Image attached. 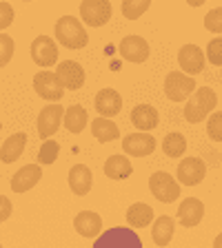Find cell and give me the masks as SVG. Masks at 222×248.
I'll return each instance as SVG.
<instances>
[{
  "instance_id": "3957f363",
  "label": "cell",
  "mask_w": 222,
  "mask_h": 248,
  "mask_svg": "<svg viewBox=\"0 0 222 248\" xmlns=\"http://www.w3.org/2000/svg\"><path fill=\"white\" fill-rule=\"evenodd\" d=\"M196 91V80L191 76H185L180 71H171L165 78V95L171 102H182V100L191 98Z\"/></svg>"
},
{
  "instance_id": "4316f807",
  "label": "cell",
  "mask_w": 222,
  "mask_h": 248,
  "mask_svg": "<svg viewBox=\"0 0 222 248\" xmlns=\"http://www.w3.org/2000/svg\"><path fill=\"white\" fill-rule=\"evenodd\" d=\"M162 151L169 157H182L187 151V140L182 133H169L162 140Z\"/></svg>"
},
{
  "instance_id": "6da1fadb",
  "label": "cell",
  "mask_w": 222,
  "mask_h": 248,
  "mask_svg": "<svg viewBox=\"0 0 222 248\" xmlns=\"http://www.w3.org/2000/svg\"><path fill=\"white\" fill-rule=\"evenodd\" d=\"M216 104H218V95L213 89H209V87L196 89V91L191 93L189 102H187V107H185L187 122H191V124L202 122L205 118H209V115L213 113Z\"/></svg>"
},
{
  "instance_id": "e575fe53",
  "label": "cell",
  "mask_w": 222,
  "mask_h": 248,
  "mask_svg": "<svg viewBox=\"0 0 222 248\" xmlns=\"http://www.w3.org/2000/svg\"><path fill=\"white\" fill-rule=\"evenodd\" d=\"M9 215H11V202H9V197L0 195V222H7V219H9Z\"/></svg>"
},
{
  "instance_id": "f546056e",
  "label": "cell",
  "mask_w": 222,
  "mask_h": 248,
  "mask_svg": "<svg viewBox=\"0 0 222 248\" xmlns=\"http://www.w3.org/2000/svg\"><path fill=\"white\" fill-rule=\"evenodd\" d=\"M207 133L213 142H222V111L209 115L207 120Z\"/></svg>"
},
{
  "instance_id": "9a60e30c",
  "label": "cell",
  "mask_w": 222,
  "mask_h": 248,
  "mask_svg": "<svg viewBox=\"0 0 222 248\" xmlns=\"http://www.w3.org/2000/svg\"><path fill=\"white\" fill-rule=\"evenodd\" d=\"M96 111L100 113V118L111 120L114 115H118L122 111V98L120 93L114 89H102L96 95Z\"/></svg>"
},
{
  "instance_id": "484cf974",
  "label": "cell",
  "mask_w": 222,
  "mask_h": 248,
  "mask_svg": "<svg viewBox=\"0 0 222 248\" xmlns=\"http://www.w3.org/2000/svg\"><path fill=\"white\" fill-rule=\"evenodd\" d=\"M173 231H176L173 219H171L169 215H162V217H158V219L154 222L151 237H154V242L158 244V246H167V244L171 242V237H173Z\"/></svg>"
},
{
  "instance_id": "d6a6232c",
  "label": "cell",
  "mask_w": 222,
  "mask_h": 248,
  "mask_svg": "<svg viewBox=\"0 0 222 248\" xmlns=\"http://www.w3.org/2000/svg\"><path fill=\"white\" fill-rule=\"evenodd\" d=\"M205 29L213 31V33H222V7H216L205 16Z\"/></svg>"
},
{
  "instance_id": "d4e9b609",
  "label": "cell",
  "mask_w": 222,
  "mask_h": 248,
  "mask_svg": "<svg viewBox=\"0 0 222 248\" xmlns=\"http://www.w3.org/2000/svg\"><path fill=\"white\" fill-rule=\"evenodd\" d=\"M87 122H89V115L80 104H71V107L65 108V120H62V124L67 126L69 133H80V131L87 126Z\"/></svg>"
},
{
  "instance_id": "5b68a950",
  "label": "cell",
  "mask_w": 222,
  "mask_h": 248,
  "mask_svg": "<svg viewBox=\"0 0 222 248\" xmlns=\"http://www.w3.org/2000/svg\"><path fill=\"white\" fill-rule=\"evenodd\" d=\"M34 91L40 95L42 100H49V102H60L62 95H65V87L60 84L56 71H40L34 76Z\"/></svg>"
},
{
  "instance_id": "83f0119b",
  "label": "cell",
  "mask_w": 222,
  "mask_h": 248,
  "mask_svg": "<svg viewBox=\"0 0 222 248\" xmlns=\"http://www.w3.org/2000/svg\"><path fill=\"white\" fill-rule=\"evenodd\" d=\"M151 7L149 0H124L122 2V16L127 20H138L140 16L145 14Z\"/></svg>"
},
{
  "instance_id": "30bf717a",
  "label": "cell",
  "mask_w": 222,
  "mask_h": 248,
  "mask_svg": "<svg viewBox=\"0 0 222 248\" xmlns=\"http://www.w3.org/2000/svg\"><path fill=\"white\" fill-rule=\"evenodd\" d=\"M155 138L149 133H129L127 138H122V151L131 157H145L155 151Z\"/></svg>"
},
{
  "instance_id": "7c38bea8",
  "label": "cell",
  "mask_w": 222,
  "mask_h": 248,
  "mask_svg": "<svg viewBox=\"0 0 222 248\" xmlns=\"http://www.w3.org/2000/svg\"><path fill=\"white\" fill-rule=\"evenodd\" d=\"M118 51L124 60L140 64V62H147V58H149V45H147L145 38H140V36H127V38H122Z\"/></svg>"
},
{
  "instance_id": "f1b7e54d",
  "label": "cell",
  "mask_w": 222,
  "mask_h": 248,
  "mask_svg": "<svg viewBox=\"0 0 222 248\" xmlns=\"http://www.w3.org/2000/svg\"><path fill=\"white\" fill-rule=\"evenodd\" d=\"M58 151H60V144L56 140H45V144L38 151V162L40 164H53L58 160Z\"/></svg>"
},
{
  "instance_id": "9c48e42d",
  "label": "cell",
  "mask_w": 222,
  "mask_h": 248,
  "mask_svg": "<svg viewBox=\"0 0 222 248\" xmlns=\"http://www.w3.org/2000/svg\"><path fill=\"white\" fill-rule=\"evenodd\" d=\"M207 175V164L200 157H185L178 164V182L182 186H198Z\"/></svg>"
},
{
  "instance_id": "8992f818",
  "label": "cell",
  "mask_w": 222,
  "mask_h": 248,
  "mask_svg": "<svg viewBox=\"0 0 222 248\" xmlns=\"http://www.w3.org/2000/svg\"><path fill=\"white\" fill-rule=\"evenodd\" d=\"M114 16L111 2L107 0H85L80 5V18L89 27H104Z\"/></svg>"
},
{
  "instance_id": "ffe728a7",
  "label": "cell",
  "mask_w": 222,
  "mask_h": 248,
  "mask_svg": "<svg viewBox=\"0 0 222 248\" xmlns=\"http://www.w3.org/2000/svg\"><path fill=\"white\" fill-rule=\"evenodd\" d=\"M91 182H93V175L87 164L71 166V170H69V188H71L78 197H85L91 191Z\"/></svg>"
},
{
  "instance_id": "e0dca14e",
  "label": "cell",
  "mask_w": 222,
  "mask_h": 248,
  "mask_svg": "<svg viewBox=\"0 0 222 248\" xmlns=\"http://www.w3.org/2000/svg\"><path fill=\"white\" fill-rule=\"evenodd\" d=\"M202 217H205V204L198 197H187V200H182L180 206H178V219L187 228L198 226L202 222Z\"/></svg>"
},
{
  "instance_id": "d6986e66",
  "label": "cell",
  "mask_w": 222,
  "mask_h": 248,
  "mask_svg": "<svg viewBox=\"0 0 222 248\" xmlns=\"http://www.w3.org/2000/svg\"><path fill=\"white\" fill-rule=\"evenodd\" d=\"M131 122L140 133H147V131L155 129L158 122H160V115L151 104H138V107L131 111Z\"/></svg>"
},
{
  "instance_id": "4dcf8cb0",
  "label": "cell",
  "mask_w": 222,
  "mask_h": 248,
  "mask_svg": "<svg viewBox=\"0 0 222 248\" xmlns=\"http://www.w3.org/2000/svg\"><path fill=\"white\" fill-rule=\"evenodd\" d=\"M14 58V38L0 33V67H7Z\"/></svg>"
},
{
  "instance_id": "7a4b0ae2",
  "label": "cell",
  "mask_w": 222,
  "mask_h": 248,
  "mask_svg": "<svg viewBox=\"0 0 222 248\" xmlns=\"http://www.w3.org/2000/svg\"><path fill=\"white\" fill-rule=\"evenodd\" d=\"M56 38L62 46L67 49H83L87 46L89 36L85 27L80 25V20H76L73 16H62L60 20L56 22Z\"/></svg>"
},
{
  "instance_id": "8d00e7d4",
  "label": "cell",
  "mask_w": 222,
  "mask_h": 248,
  "mask_svg": "<svg viewBox=\"0 0 222 248\" xmlns=\"http://www.w3.org/2000/svg\"><path fill=\"white\" fill-rule=\"evenodd\" d=\"M0 129H2V122H0Z\"/></svg>"
},
{
  "instance_id": "ba28073f",
  "label": "cell",
  "mask_w": 222,
  "mask_h": 248,
  "mask_svg": "<svg viewBox=\"0 0 222 248\" xmlns=\"http://www.w3.org/2000/svg\"><path fill=\"white\" fill-rule=\"evenodd\" d=\"M31 60L36 62L38 67L47 69V67H53L58 62V46L51 38L47 36H38L34 38L31 42Z\"/></svg>"
},
{
  "instance_id": "4fadbf2b",
  "label": "cell",
  "mask_w": 222,
  "mask_h": 248,
  "mask_svg": "<svg viewBox=\"0 0 222 248\" xmlns=\"http://www.w3.org/2000/svg\"><path fill=\"white\" fill-rule=\"evenodd\" d=\"M96 248H140V239L127 228H114L98 239Z\"/></svg>"
},
{
  "instance_id": "ac0fdd59",
  "label": "cell",
  "mask_w": 222,
  "mask_h": 248,
  "mask_svg": "<svg viewBox=\"0 0 222 248\" xmlns=\"http://www.w3.org/2000/svg\"><path fill=\"white\" fill-rule=\"evenodd\" d=\"M73 226H76V232H80L83 237L93 239V237H98L100 231H102V217L93 211H83L76 215Z\"/></svg>"
},
{
  "instance_id": "603a6c76",
  "label": "cell",
  "mask_w": 222,
  "mask_h": 248,
  "mask_svg": "<svg viewBox=\"0 0 222 248\" xmlns=\"http://www.w3.org/2000/svg\"><path fill=\"white\" fill-rule=\"evenodd\" d=\"M151 222H154V208L149 204H142V202L131 204L129 211H127V224L131 228H145Z\"/></svg>"
},
{
  "instance_id": "74e56055",
  "label": "cell",
  "mask_w": 222,
  "mask_h": 248,
  "mask_svg": "<svg viewBox=\"0 0 222 248\" xmlns=\"http://www.w3.org/2000/svg\"><path fill=\"white\" fill-rule=\"evenodd\" d=\"M0 248H2V246H0Z\"/></svg>"
},
{
  "instance_id": "7402d4cb",
  "label": "cell",
  "mask_w": 222,
  "mask_h": 248,
  "mask_svg": "<svg viewBox=\"0 0 222 248\" xmlns=\"http://www.w3.org/2000/svg\"><path fill=\"white\" fill-rule=\"evenodd\" d=\"M134 173V164L129 162V157L124 155H111L107 162H104V175L109 180H124Z\"/></svg>"
},
{
  "instance_id": "2e32d148",
  "label": "cell",
  "mask_w": 222,
  "mask_h": 248,
  "mask_svg": "<svg viewBox=\"0 0 222 248\" xmlns=\"http://www.w3.org/2000/svg\"><path fill=\"white\" fill-rule=\"evenodd\" d=\"M42 177V170H40V164H27L22 166L14 177H11V191L14 193H27L31 191L34 186L40 182Z\"/></svg>"
},
{
  "instance_id": "cb8c5ba5",
  "label": "cell",
  "mask_w": 222,
  "mask_h": 248,
  "mask_svg": "<svg viewBox=\"0 0 222 248\" xmlns=\"http://www.w3.org/2000/svg\"><path fill=\"white\" fill-rule=\"evenodd\" d=\"M91 133L93 138L98 140V142H114V140L120 138V129L118 124L114 120H107V118H96L91 122Z\"/></svg>"
},
{
  "instance_id": "5bb4252c",
  "label": "cell",
  "mask_w": 222,
  "mask_h": 248,
  "mask_svg": "<svg viewBox=\"0 0 222 248\" xmlns=\"http://www.w3.org/2000/svg\"><path fill=\"white\" fill-rule=\"evenodd\" d=\"M178 62H180V67L185 73H202L207 58H205V51H202L200 46L185 45L178 51Z\"/></svg>"
},
{
  "instance_id": "1f68e13d",
  "label": "cell",
  "mask_w": 222,
  "mask_h": 248,
  "mask_svg": "<svg viewBox=\"0 0 222 248\" xmlns=\"http://www.w3.org/2000/svg\"><path fill=\"white\" fill-rule=\"evenodd\" d=\"M205 58H207L211 64L216 67H222V38H213L207 45V51H205Z\"/></svg>"
},
{
  "instance_id": "52a82bcc",
  "label": "cell",
  "mask_w": 222,
  "mask_h": 248,
  "mask_svg": "<svg viewBox=\"0 0 222 248\" xmlns=\"http://www.w3.org/2000/svg\"><path fill=\"white\" fill-rule=\"evenodd\" d=\"M62 120H65V107L60 102L47 104L38 115V135L42 140H51V135L58 131Z\"/></svg>"
},
{
  "instance_id": "836d02e7",
  "label": "cell",
  "mask_w": 222,
  "mask_h": 248,
  "mask_svg": "<svg viewBox=\"0 0 222 248\" xmlns=\"http://www.w3.org/2000/svg\"><path fill=\"white\" fill-rule=\"evenodd\" d=\"M14 22V7L9 2H0V31Z\"/></svg>"
},
{
  "instance_id": "277c9868",
  "label": "cell",
  "mask_w": 222,
  "mask_h": 248,
  "mask_svg": "<svg viewBox=\"0 0 222 248\" xmlns=\"http://www.w3.org/2000/svg\"><path fill=\"white\" fill-rule=\"evenodd\" d=\"M149 188L155 200L165 202V204H171V202H176L180 197V184L165 170H158L149 177Z\"/></svg>"
},
{
  "instance_id": "d590c367",
  "label": "cell",
  "mask_w": 222,
  "mask_h": 248,
  "mask_svg": "<svg viewBox=\"0 0 222 248\" xmlns=\"http://www.w3.org/2000/svg\"><path fill=\"white\" fill-rule=\"evenodd\" d=\"M213 248H222V232L218 235L216 239H213Z\"/></svg>"
},
{
  "instance_id": "8fae6325",
  "label": "cell",
  "mask_w": 222,
  "mask_h": 248,
  "mask_svg": "<svg viewBox=\"0 0 222 248\" xmlns=\"http://www.w3.org/2000/svg\"><path fill=\"white\" fill-rule=\"evenodd\" d=\"M60 84L67 91H78L85 84V69L83 64H78L73 60H62L58 62V71H56Z\"/></svg>"
},
{
  "instance_id": "44dd1931",
  "label": "cell",
  "mask_w": 222,
  "mask_h": 248,
  "mask_svg": "<svg viewBox=\"0 0 222 248\" xmlns=\"http://www.w3.org/2000/svg\"><path fill=\"white\" fill-rule=\"evenodd\" d=\"M25 146H27V133H14L0 146V160L5 164H11V162H16L22 155Z\"/></svg>"
}]
</instances>
